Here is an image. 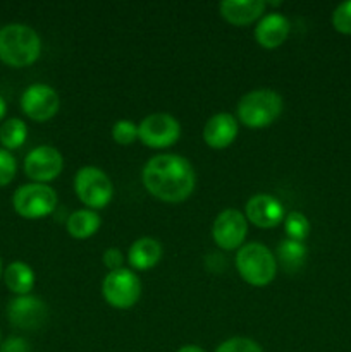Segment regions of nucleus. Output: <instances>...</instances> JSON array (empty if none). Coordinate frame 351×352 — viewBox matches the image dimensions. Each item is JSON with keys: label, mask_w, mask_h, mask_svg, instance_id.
<instances>
[{"label": "nucleus", "mask_w": 351, "mask_h": 352, "mask_svg": "<svg viewBox=\"0 0 351 352\" xmlns=\"http://www.w3.org/2000/svg\"><path fill=\"white\" fill-rule=\"evenodd\" d=\"M145 189L164 203H181L193 195L196 174L191 162L181 155H155L141 172Z\"/></svg>", "instance_id": "1"}, {"label": "nucleus", "mask_w": 351, "mask_h": 352, "mask_svg": "<svg viewBox=\"0 0 351 352\" xmlns=\"http://www.w3.org/2000/svg\"><path fill=\"white\" fill-rule=\"evenodd\" d=\"M41 54V40L26 24H7L0 30V60L10 67H28Z\"/></svg>", "instance_id": "2"}, {"label": "nucleus", "mask_w": 351, "mask_h": 352, "mask_svg": "<svg viewBox=\"0 0 351 352\" xmlns=\"http://www.w3.org/2000/svg\"><path fill=\"white\" fill-rule=\"evenodd\" d=\"M284 100L274 89H253L237 103V119L250 129H264L279 119Z\"/></svg>", "instance_id": "3"}, {"label": "nucleus", "mask_w": 351, "mask_h": 352, "mask_svg": "<svg viewBox=\"0 0 351 352\" xmlns=\"http://www.w3.org/2000/svg\"><path fill=\"white\" fill-rule=\"evenodd\" d=\"M236 270L246 284L265 287L277 274V261L265 244L248 243L237 250Z\"/></svg>", "instance_id": "4"}, {"label": "nucleus", "mask_w": 351, "mask_h": 352, "mask_svg": "<svg viewBox=\"0 0 351 352\" xmlns=\"http://www.w3.org/2000/svg\"><path fill=\"white\" fill-rule=\"evenodd\" d=\"M74 192L88 210H103L114 198V186L109 175L98 167L86 165L74 175Z\"/></svg>", "instance_id": "5"}, {"label": "nucleus", "mask_w": 351, "mask_h": 352, "mask_svg": "<svg viewBox=\"0 0 351 352\" xmlns=\"http://www.w3.org/2000/svg\"><path fill=\"white\" fill-rule=\"evenodd\" d=\"M12 206L23 219L36 220L50 215L57 206V192L48 184L30 182L14 192Z\"/></svg>", "instance_id": "6"}, {"label": "nucleus", "mask_w": 351, "mask_h": 352, "mask_svg": "<svg viewBox=\"0 0 351 352\" xmlns=\"http://www.w3.org/2000/svg\"><path fill=\"white\" fill-rule=\"evenodd\" d=\"M102 296L116 309H129L140 301L141 282L129 268L109 272L102 282Z\"/></svg>", "instance_id": "7"}, {"label": "nucleus", "mask_w": 351, "mask_h": 352, "mask_svg": "<svg viewBox=\"0 0 351 352\" xmlns=\"http://www.w3.org/2000/svg\"><path fill=\"white\" fill-rule=\"evenodd\" d=\"M181 136V124L171 113H150L138 124V140L148 148L162 150L178 143Z\"/></svg>", "instance_id": "8"}, {"label": "nucleus", "mask_w": 351, "mask_h": 352, "mask_svg": "<svg viewBox=\"0 0 351 352\" xmlns=\"http://www.w3.org/2000/svg\"><path fill=\"white\" fill-rule=\"evenodd\" d=\"M248 234V220L243 212L227 208L217 215L212 226L213 243L224 251L240 250Z\"/></svg>", "instance_id": "9"}, {"label": "nucleus", "mask_w": 351, "mask_h": 352, "mask_svg": "<svg viewBox=\"0 0 351 352\" xmlns=\"http://www.w3.org/2000/svg\"><path fill=\"white\" fill-rule=\"evenodd\" d=\"M64 157L61 151L48 144L33 148L24 158V174L38 184H47L61 175Z\"/></svg>", "instance_id": "10"}, {"label": "nucleus", "mask_w": 351, "mask_h": 352, "mask_svg": "<svg viewBox=\"0 0 351 352\" xmlns=\"http://www.w3.org/2000/svg\"><path fill=\"white\" fill-rule=\"evenodd\" d=\"M61 107L58 93L48 85H31L24 89L21 95V110L26 117H30L34 122H47Z\"/></svg>", "instance_id": "11"}, {"label": "nucleus", "mask_w": 351, "mask_h": 352, "mask_svg": "<svg viewBox=\"0 0 351 352\" xmlns=\"http://www.w3.org/2000/svg\"><path fill=\"white\" fill-rule=\"evenodd\" d=\"M7 318L16 329L38 330L48 318V308L36 296H17L7 306Z\"/></svg>", "instance_id": "12"}, {"label": "nucleus", "mask_w": 351, "mask_h": 352, "mask_svg": "<svg viewBox=\"0 0 351 352\" xmlns=\"http://www.w3.org/2000/svg\"><path fill=\"white\" fill-rule=\"evenodd\" d=\"M244 217L248 222L260 229H272L284 222V206L275 196L255 195L248 199L244 206Z\"/></svg>", "instance_id": "13"}, {"label": "nucleus", "mask_w": 351, "mask_h": 352, "mask_svg": "<svg viewBox=\"0 0 351 352\" xmlns=\"http://www.w3.org/2000/svg\"><path fill=\"white\" fill-rule=\"evenodd\" d=\"M240 133L237 120L231 113L220 112L210 117L203 127V141L212 150H224L231 146Z\"/></svg>", "instance_id": "14"}, {"label": "nucleus", "mask_w": 351, "mask_h": 352, "mask_svg": "<svg viewBox=\"0 0 351 352\" xmlns=\"http://www.w3.org/2000/svg\"><path fill=\"white\" fill-rule=\"evenodd\" d=\"M267 3L264 0H224L220 2V16L233 26H248L264 17Z\"/></svg>", "instance_id": "15"}, {"label": "nucleus", "mask_w": 351, "mask_h": 352, "mask_svg": "<svg viewBox=\"0 0 351 352\" xmlns=\"http://www.w3.org/2000/svg\"><path fill=\"white\" fill-rule=\"evenodd\" d=\"M289 31H291V24L286 19L282 14L270 12L265 14L260 21H258L257 28H255V40L260 47L268 48H277L288 40Z\"/></svg>", "instance_id": "16"}, {"label": "nucleus", "mask_w": 351, "mask_h": 352, "mask_svg": "<svg viewBox=\"0 0 351 352\" xmlns=\"http://www.w3.org/2000/svg\"><path fill=\"white\" fill-rule=\"evenodd\" d=\"M162 254H164V250H162V244L157 239H153V237H140V239L131 244L127 261H129L134 270L145 272L157 267L158 261L162 260Z\"/></svg>", "instance_id": "17"}, {"label": "nucleus", "mask_w": 351, "mask_h": 352, "mask_svg": "<svg viewBox=\"0 0 351 352\" xmlns=\"http://www.w3.org/2000/svg\"><path fill=\"white\" fill-rule=\"evenodd\" d=\"M100 226H102V219H100L98 213L95 210H76L69 215L65 227H67L69 236L74 237V239L85 241L89 237L95 236L98 232Z\"/></svg>", "instance_id": "18"}, {"label": "nucleus", "mask_w": 351, "mask_h": 352, "mask_svg": "<svg viewBox=\"0 0 351 352\" xmlns=\"http://www.w3.org/2000/svg\"><path fill=\"white\" fill-rule=\"evenodd\" d=\"M7 289L17 296H28L34 287V272L24 261H12L3 272Z\"/></svg>", "instance_id": "19"}, {"label": "nucleus", "mask_w": 351, "mask_h": 352, "mask_svg": "<svg viewBox=\"0 0 351 352\" xmlns=\"http://www.w3.org/2000/svg\"><path fill=\"white\" fill-rule=\"evenodd\" d=\"M306 256H308V251L303 243L291 239H284L279 243L277 261L281 263L282 270L288 272V274H296L299 268H303Z\"/></svg>", "instance_id": "20"}, {"label": "nucleus", "mask_w": 351, "mask_h": 352, "mask_svg": "<svg viewBox=\"0 0 351 352\" xmlns=\"http://www.w3.org/2000/svg\"><path fill=\"white\" fill-rule=\"evenodd\" d=\"M28 138V127L21 119H9L0 126V143L9 150H17L24 144Z\"/></svg>", "instance_id": "21"}, {"label": "nucleus", "mask_w": 351, "mask_h": 352, "mask_svg": "<svg viewBox=\"0 0 351 352\" xmlns=\"http://www.w3.org/2000/svg\"><path fill=\"white\" fill-rule=\"evenodd\" d=\"M310 229L312 227H310L308 219L301 212H289L284 217V230L288 234V239L303 243L308 237Z\"/></svg>", "instance_id": "22"}, {"label": "nucleus", "mask_w": 351, "mask_h": 352, "mask_svg": "<svg viewBox=\"0 0 351 352\" xmlns=\"http://www.w3.org/2000/svg\"><path fill=\"white\" fill-rule=\"evenodd\" d=\"M112 138L120 146L133 144L138 140V126L133 120L120 119L112 126Z\"/></svg>", "instance_id": "23"}, {"label": "nucleus", "mask_w": 351, "mask_h": 352, "mask_svg": "<svg viewBox=\"0 0 351 352\" xmlns=\"http://www.w3.org/2000/svg\"><path fill=\"white\" fill-rule=\"evenodd\" d=\"M215 352H264L262 346L248 337H231L224 340Z\"/></svg>", "instance_id": "24"}, {"label": "nucleus", "mask_w": 351, "mask_h": 352, "mask_svg": "<svg viewBox=\"0 0 351 352\" xmlns=\"http://www.w3.org/2000/svg\"><path fill=\"white\" fill-rule=\"evenodd\" d=\"M332 26L337 33L351 34V0L343 2L334 9Z\"/></svg>", "instance_id": "25"}, {"label": "nucleus", "mask_w": 351, "mask_h": 352, "mask_svg": "<svg viewBox=\"0 0 351 352\" xmlns=\"http://www.w3.org/2000/svg\"><path fill=\"white\" fill-rule=\"evenodd\" d=\"M17 162L10 151L0 148V188L10 184L12 179L16 177Z\"/></svg>", "instance_id": "26"}, {"label": "nucleus", "mask_w": 351, "mask_h": 352, "mask_svg": "<svg viewBox=\"0 0 351 352\" xmlns=\"http://www.w3.org/2000/svg\"><path fill=\"white\" fill-rule=\"evenodd\" d=\"M102 260H103V265L109 268V272L120 270V268H123V263H124L123 253H120V250H117V248H109V250L103 253Z\"/></svg>", "instance_id": "27"}, {"label": "nucleus", "mask_w": 351, "mask_h": 352, "mask_svg": "<svg viewBox=\"0 0 351 352\" xmlns=\"http://www.w3.org/2000/svg\"><path fill=\"white\" fill-rule=\"evenodd\" d=\"M0 352H30V346L21 337H10L2 344Z\"/></svg>", "instance_id": "28"}, {"label": "nucleus", "mask_w": 351, "mask_h": 352, "mask_svg": "<svg viewBox=\"0 0 351 352\" xmlns=\"http://www.w3.org/2000/svg\"><path fill=\"white\" fill-rule=\"evenodd\" d=\"M178 352H205V351L198 346H182Z\"/></svg>", "instance_id": "29"}, {"label": "nucleus", "mask_w": 351, "mask_h": 352, "mask_svg": "<svg viewBox=\"0 0 351 352\" xmlns=\"http://www.w3.org/2000/svg\"><path fill=\"white\" fill-rule=\"evenodd\" d=\"M6 112H7V103H6V100H3L2 96H0V120H2L3 117H6Z\"/></svg>", "instance_id": "30"}, {"label": "nucleus", "mask_w": 351, "mask_h": 352, "mask_svg": "<svg viewBox=\"0 0 351 352\" xmlns=\"http://www.w3.org/2000/svg\"><path fill=\"white\" fill-rule=\"evenodd\" d=\"M0 277H2V260H0Z\"/></svg>", "instance_id": "31"}]
</instances>
